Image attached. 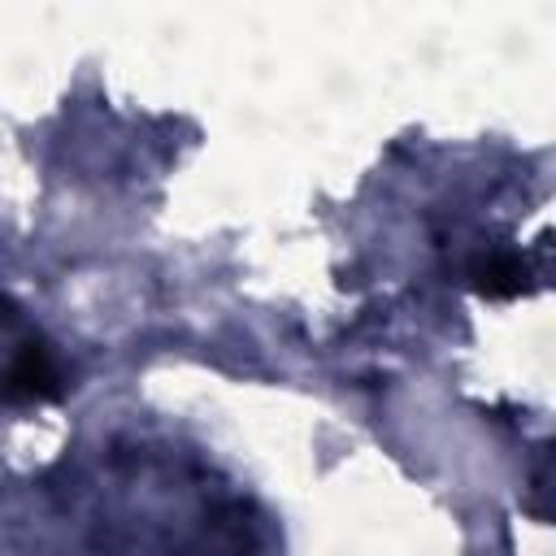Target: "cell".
Wrapping results in <instances>:
<instances>
[{
    "label": "cell",
    "instance_id": "2",
    "mask_svg": "<svg viewBox=\"0 0 556 556\" xmlns=\"http://www.w3.org/2000/svg\"><path fill=\"white\" fill-rule=\"evenodd\" d=\"M526 278H530L526 265L517 256H508V252H495V256H486V261L473 265V291L478 295H491V300L521 295L526 291Z\"/></svg>",
    "mask_w": 556,
    "mask_h": 556
},
{
    "label": "cell",
    "instance_id": "1",
    "mask_svg": "<svg viewBox=\"0 0 556 556\" xmlns=\"http://www.w3.org/2000/svg\"><path fill=\"white\" fill-rule=\"evenodd\" d=\"M4 391L9 400H56V369H52V356L48 348L39 343H26L22 356L13 361L9 378H4Z\"/></svg>",
    "mask_w": 556,
    "mask_h": 556
}]
</instances>
